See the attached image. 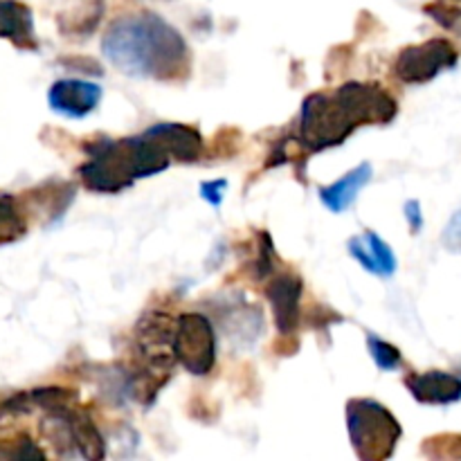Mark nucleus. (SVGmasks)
Segmentation results:
<instances>
[{"instance_id": "nucleus-3", "label": "nucleus", "mask_w": 461, "mask_h": 461, "mask_svg": "<svg viewBox=\"0 0 461 461\" xmlns=\"http://www.w3.org/2000/svg\"><path fill=\"white\" fill-rule=\"evenodd\" d=\"M88 162L81 165V180L97 194H117L135 180L165 171L171 162L160 135L149 129L144 135L122 140H97L86 147Z\"/></svg>"}, {"instance_id": "nucleus-4", "label": "nucleus", "mask_w": 461, "mask_h": 461, "mask_svg": "<svg viewBox=\"0 0 461 461\" xmlns=\"http://www.w3.org/2000/svg\"><path fill=\"white\" fill-rule=\"evenodd\" d=\"M347 430L363 461L390 459L401 439V423L394 414L372 399H351L347 403Z\"/></svg>"}, {"instance_id": "nucleus-10", "label": "nucleus", "mask_w": 461, "mask_h": 461, "mask_svg": "<svg viewBox=\"0 0 461 461\" xmlns=\"http://www.w3.org/2000/svg\"><path fill=\"white\" fill-rule=\"evenodd\" d=\"M349 255L354 257L367 273L378 275V277H392V275L396 273V255L376 232H372V230H367L363 237L349 239Z\"/></svg>"}, {"instance_id": "nucleus-2", "label": "nucleus", "mask_w": 461, "mask_h": 461, "mask_svg": "<svg viewBox=\"0 0 461 461\" xmlns=\"http://www.w3.org/2000/svg\"><path fill=\"white\" fill-rule=\"evenodd\" d=\"M399 104L378 84L347 81L333 93H313L302 102L300 140L309 151L338 147L365 124H387Z\"/></svg>"}, {"instance_id": "nucleus-6", "label": "nucleus", "mask_w": 461, "mask_h": 461, "mask_svg": "<svg viewBox=\"0 0 461 461\" xmlns=\"http://www.w3.org/2000/svg\"><path fill=\"white\" fill-rule=\"evenodd\" d=\"M459 61V52L450 41L430 39L426 43L410 45L401 50L394 61V72L403 84H428L444 70H453Z\"/></svg>"}, {"instance_id": "nucleus-12", "label": "nucleus", "mask_w": 461, "mask_h": 461, "mask_svg": "<svg viewBox=\"0 0 461 461\" xmlns=\"http://www.w3.org/2000/svg\"><path fill=\"white\" fill-rule=\"evenodd\" d=\"M372 180V165L363 162L360 167L351 169L345 178L336 180L329 187L320 189V201L333 212V214H340V212L349 210L354 205V201L358 198V194L363 192L365 185Z\"/></svg>"}, {"instance_id": "nucleus-5", "label": "nucleus", "mask_w": 461, "mask_h": 461, "mask_svg": "<svg viewBox=\"0 0 461 461\" xmlns=\"http://www.w3.org/2000/svg\"><path fill=\"white\" fill-rule=\"evenodd\" d=\"M174 358L194 376H205L216 363V333L201 313H185L176 322Z\"/></svg>"}, {"instance_id": "nucleus-15", "label": "nucleus", "mask_w": 461, "mask_h": 461, "mask_svg": "<svg viewBox=\"0 0 461 461\" xmlns=\"http://www.w3.org/2000/svg\"><path fill=\"white\" fill-rule=\"evenodd\" d=\"M27 225L21 210L16 205V198L0 192V246L18 241L25 234Z\"/></svg>"}, {"instance_id": "nucleus-16", "label": "nucleus", "mask_w": 461, "mask_h": 461, "mask_svg": "<svg viewBox=\"0 0 461 461\" xmlns=\"http://www.w3.org/2000/svg\"><path fill=\"white\" fill-rule=\"evenodd\" d=\"M367 347H369V354H372L374 363H376V367L383 369V372L399 369L401 363H403V356H401V351L396 349L394 345H390V342L381 340V338L369 336Z\"/></svg>"}, {"instance_id": "nucleus-18", "label": "nucleus", "mask_w": 461, "mask_h": 461, "mask_svg": "<svg viewBox=\"0 0 461 461\" xmlns=\"http://www.w3.org/2000/svg\"><path fill=\"white\" fill-rule=\"evenodd\" d=\"M441 241H444V246L448 250L461 252V210L450 216L448 225H446L444 234H441Z\"/></svg>"}, {"instance_id": "nucleus-14", "label": "nucleus", "mask_w": 461, "mask_h": 461, "mask_svg": "<svg viewBox=\"0 0 461 461\" xmlns=\"http://www.w3.org/2000/svg\"><path fill=\"white\" fill-rule=\"evenodd\" d=\"M68 423H70L72 439L75 446L79 448L81 457L86 459H102L104 457V439L99 435L97 426L90 421V417H86L84 412H75V410H68Z\"/></svg>"}, {"instance_id": "nucleus-13", "label": "nucleus", "mask_w": 461, "mask_h": 461, "mask_svg": "<svg viewBox=\"0 0 461 461\" xmlns=\"http://www.w3.org/2000/svg\"><path fill=\"white\" fill-rule=\"evenodd\" d=\"M165 147L169 149L171 158L178 162H196L203 153V138L196 129L187 124H156L151 126Z\"/></svg>"}, {"instance_id": "nucleus-8", "label": "nucleus", "mask_w": 461, "mask_h": 461, "mask_svg": "<svg viewBox=\"0 0 461 461\" xmlns=\"http://www.w3.org/2000/svg\"><path fill=\"white\" fill-rule=\"evenodd\" d=\"M302 293H304V284L293 273L277 275L266 288V295L273 306L275 324H277V331L282 333V338L293 336V331L300 327Z\"/></svg>"}, {"instance_id": "nucleus-19", "label": "nucleus", "mask_w": 461, "mask_h": 461, "mask_svg": "<svg viewBox=\"0 0 461 461\" xmlns=\"http://www.w3.org/2000/svg\"><path fill=\"white\" fill-rule=\"evenodd\" d=\"M428 441L444 448V450H439L435 457H461V435H441V437H435V439H428Z\"/></svg>"}, {"instance_id": "nucleus-20", "label": "nucleus", "mask_w": 461, "mask_h": 461, "mask_svg": "<svg viewBox=\"0 0 461 461\" xmlns=\"http://www.w3.org/2000/svg\"><path fill=\"white\" fill-rule=\"evenodd\" d=\"M228 187L225 180H207V183L201 185V196L203 201L210 203L212 207H219L223 203V192Z\"/></svg>"}, {"instance_id": "nucleus-17", "label": "nucleus", "mask_w": 461, "mask_h": 461, "mask_svg": "<svg viewBox=\"0 0 461 461\" xmlns=\"http://www.w3.org/2000/svg\"><path fill=\"white\" fill-rule=\"evenodd\" d=\"M426 14H430V16L435 18L437 23H441V25L448 27V30H453V27L457 25V21L461 18V9L448 7V5H446V3L428 5Z\"/></svg>"}, {"instance_id": "nucleus-21", "label": "nucleus", "mask_w": 461, "mask_h": 461, "mask_svg": "<svg viewBox=\"0 0 461 461\" xmlns=\"http://www.w3.org/2000/svg\"><path fill=\"white\" fill-rule=\"evenodd\" d=\"M405 219H408L410 230H412L414 234L421 232V228H423V212H421V205H419V201H408V203H405Z\"/></svg>"}, {"instance_id": "nucleus-1", "label": "nucleus", "mask_w": 461, "mask_h": 461, "mask_svg": "<svg viewBox=\"0 0 461 461\" xmlns=\"http://www.w3.org/2000/svg\"><path fill=\"white\" fill-rule=\"evenodd\" d=\"M104 57L138 79L174 81L189 75V48L183 34L153 12L126 14L108 25Z\"/></svg>"}, {"instance_id": "nucleus-9", "label": "nucleus", "mask_w": 461, "mask_h": 461, "mask_svg": "<svg viewBox=\"0 0 461 461\" xmlns=\"http://www.w3.org/2000/svg\"><path fill=\"white\" fill-rule=\"evenodd\" d=\"M410 394L426 405H450L461 401V378L448 372L410 374L405 378Z\"/></svg>"}, {"instance_id": "nucleus-7", "label": "nucleus", "mask_w": 461, "mask_h": 461, "mask_svg": "<svg viewBox=\"0 0 461 461\" xmlns=\"http://www.w3.org/2000/svg\"><path fill=\"white\" fill-rule=\"evenodd\" d=\"M102 86L86 79H59L50 86L48 104L54 113L70 120H84L97 108Z\"/></svg>"}, {"instance_id": "nucleus-11", "label": "nucleus", "mask_w": 461, "mask_h": 461, "mask_svg": "<svg viewBox=\"0 0 461 461\" xmlns=\"http://www.w3.org/2000/svg\"><path fill=\"white\" fill-rule=\"evenodd\" d=\"M0 39L12 41L21 50H36L34 18L27 5L18 0H0Z\"/></svg>"}]
</instances>
